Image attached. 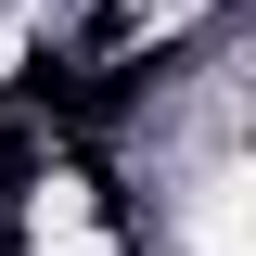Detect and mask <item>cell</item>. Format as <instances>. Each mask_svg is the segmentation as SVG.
<instances>
[{"mask_svg":"<svg viewBox=\"0 0 256 256\" xmlns=\"http://www.w3.org/2000/svg\"><path fill=\"white\" fill-rule=\"evenodd\" d=\"M13 64H26V13H0V77H13Z\"/></svg>","mask_w":256,"mask_h":256,"instance_id":"2","label":"cell"},{"mask_svg":"<svg viewBox=\"0 0 256 256\" xmlns=\"http://www.w3.org/2000/svg\"><path fill=\"white\" fill-rule=\"evenodd\" d=\"M26 256H128V244L90 230V218H64V230H26Z\"/></svg>","mask_w":256,"mask_h":256,"instance_id":"1","label":"cell"}]
</instances>
